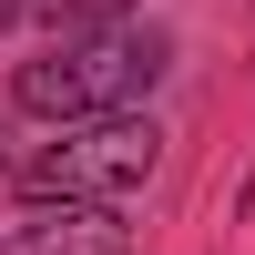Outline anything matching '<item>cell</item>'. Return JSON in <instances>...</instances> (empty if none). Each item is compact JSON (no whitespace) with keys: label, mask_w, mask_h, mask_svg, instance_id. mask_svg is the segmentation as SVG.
Wrapping results in <instances>:
<instances>
[{"label":"cell","mask_w":255,"mask_h":255,"mask_svg":"<svg viewBox=\"0 0 255 255\" xmlns=\"http://www.w3.org/2000/svg\"><path fill=\"white\" fill-rule=\"evenodd\" d=\"M174 41L163 31H61L41 61H20L10 82V113H41V123H102V113H133L143 92L163 82Z\"/></svg>","instance_id":"1"},{"label":"cell","mask_w":255,"mask_h":255,"mask_svg":"<svg viewBox=\"0 0 255 255\" xmlns=\"http://www.w3.org/2000/svg\"><path fill=\"white\" fill-rule=\"evenodd\" d=\"M153 163H163V133H153V123L102 113V123H61L41 153H20L10 184L31 204H113V194H133Z\"/></svg>","instance_id":"2"},{"label":"cell","mask_w":255,"mask_h":255,"mask_svg":"<svg viewBox=\"0 0 255 255\" xmlns=\"http://www.w3.org/2000/svg\"><path fill=\"white\" fill-rule=\"evenodd\" d=\"M0 255H133V225L113 204H20Z\"/></svg>","instance_id":"3"},{"label":"cell","mask_w":255,"mask_h":255,"mask_svg":"<svg viewBox=\"0 0 255 255\" xmlns=\"http://www.w3.org/2000/svg\"><path fill=\"white\" fill-rule=\"evenodd\" d=\"M123 10H133V0H41V20H51V31H113Z\"/></svg>","instance_id":"4"},{"label":"cell","mask_w":255,"mask_h":255,"mask_svg":"<svg viewBox=\"0 0 255 255\" xmlns=\"http://www.w3.org/2000/svg\"><path fill=\"white\" fill-rule=\"evenodd\" d=\"M31 10H41V0H0V31H10V20H31Z\"/></svg>","instance_id":"5"},{"label":"cell","mask_w":255,"mask_h":255,"mask_svg":"<svg viewBox=\"0 0 255 255\" xmlns=\"http://www.w3.org/2000/svg\"><path fill=\"white\" fill-rule=\"evenodd\" d=\"M0 123H10V113H0ZM0 174H10V153H0Z\"/></svg>","instance_id":"6"}]
</instances>
